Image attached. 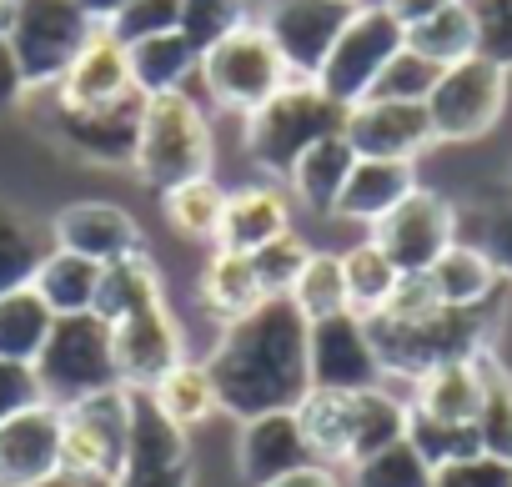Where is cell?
I'll use <instances>...</instances> for the list:
<instances>
[{
	"label": "cell",
	"mask_w": 512,
	"mask_h": 487,
	"mask_svg": "<svg viewBox=\"0 0 512 487\" xmlns=\"http://www.w3.org/2000/svg\"><path fill=\"white\" fill-rule=\"evenodd\" d=\"M352 166H357V151H352V141L337 131V136H322L317 146H307V151L297 156V166L287 171V186H292V196H297L307 211L332 216L337 201H342V186H347Z\"/></svg>",
	"instance_id": "cell-25"
},
{
	"label": "cell",
	"mask_w": 512,
	"mask_h": 487,
	"mask_svg": "<svg viewBox=\"0 0 512 487\" xmlns=\"http://www.w3.org/2000/svg\"><path fill=\"white\" fill-rule=\"evenodd\" d=\"M437 66L432 61H422L417 51H397L392 61H387V71L377 76V86H372V96L367 101H427L432 96V86H437Z\"/></svg>",
	"instance_id": "cell-44"
},
{
	"label": "cell",
	"mask_w": 512,
	"mask_h": 487,
	"mask_svg": "<svg viewBox=\"0 0 512 487\" xmlns=\"http://www.w3.org/2000/svg\"><path fill=\"white\" fill-rule=\"evenodd\" d=\"M412 191H417V161H367V156H357V166H352V176H347L342 201H337L332 216L377 226Z\"/></svg>",
	"instance_id": "cell-24"
},
{
	"label": "cell",
	"mask_w": 512,
	"mask_h": 487,
	"mask_svg": "<svg viewBox=\"0 0 512 487\" xmlns=\"http://www.w3.org/2000/svg\"><path fill=\"white\" fill-rule=\"evenodd\" d=\"M477 367H482V412H477L482 452L512 462V372L502 367V357L492 347L477 352Z\"/></svg>",
	"instance_id": "cell-35"
},
{
	"label": "cell",
	"mask_w": 512,
	"mask_h": 487,
	"mask_svg": "<svg viewBox=\"0 0 512 487\" xmlns=\"http://www.w3.org/2000/svg\"><path fill=\"white\" fill-rule=\"evenodd\" d=\"M141 111L146 96H126L116 106H96V111H61L56 106V136L96 166H131L136 161V141H141Z\"/></svg>",
	"instance_id": "cell-18"
},
{
	"label": "cell",
	"mask_w": 512,
	"mask_h": 487,
	"mask_svg": "<svg viewBox=\"0 0 512 487\" xmlns=\"http://www.w3.org/2000/svg\"><path fill=\"white\" fill-rule=\"evenodd\" d=\"M126 96H136L131 56H126V46L106 26H96V36L86 41V51L56 81V106L61 111H96V106H116Z\"/></svg>",
	"instance_id": "cell-20"
},
{
	"label": "cell",
	"mask_w": 512,
	"mask_h": 487,
	"mask_svg": "<svg viewBox=\"0 0 512 487\" xmlns=\"http://www.w3.org/2000/svg\"><path fill=\"white\" fill-rule=\"evenodd\" d=\"M56 327V312L36 297V287L6 292L0 297V362H26L36 367L46 337Z\"/></svg>",
	"instance_id": "cell-33"
},
{
	"label": "cell",
	"mask_w": 512,
	"mask_h": 487,
	"mask_svg": "<svg viewBox=\"0 0 512 487\" xmlns=\"http://www.w3.org/2000/svg\"><path fill=\"white\" fill-rule=\"evenodd\" d=\"M81 6H86V16H91L96 26H106V21H111L121 6H131V0H81Z\"/></svg>",
	"instance_id": "cell-55"
},
{
	"label": "cell",
	"mask_w": 512,
	"mask_h": 487,
	"mask_svg": "<svg viewBox=\"0 0 512 487\" xmlns=\"http://www.w3.org/2000/svg\"><path fill=\"white\" fill-rule=\"evenodd\" d=\"M367 332H372V347H377V362L387 377H422L442 362H467L477 352H487V337H492V317L482 312H452V307H437L432 317H367Z\"/></svg>",
	"instance_id": "cell-4"
},
{
	"label": "cell",
	"mask_w": 512,
	"mask_h": 487,
	"mask_svg": "<svg viewBox=\"0 0 512 487\" xmlns=\"http://www.w3.org/2000/svg\"><path fill=\"white\" fill-rule=\"evenodd\" d=\"M352 16H357V0H272L262 26L277 41L287 71L297 81H317Z\"/></svg>",
	"instance_id": "cell-13"
},
{
	"label": "cell",
	"mask_w": 512,
	"mask_h": 487,
	"mask_svg": "<svg viewBox=\"0 0 512 487\" xmlns=\"http://www.w3.org/2000/svg\"><path fill=\"white\" fill-rule=\"evenodd\" d=\"M161 211H166V221H171L176 236H186V241H216L221 236V216H226V186L216 176L181 181V186L161 191Z\"/></svg>",
	"instance_id": "cell-34"
},
{
	"label": "cell",
	"mask_w": 512,
	"mask_h": 487,
	"mask_svg": "<svg viewBox=\"0 0 512 487\" xmlns=\"http://www.w3.org/2000/svg\"><path fill=\"white\" fill-rule=\"evenodd\" d=\"M407 412L432 417V422H452V427H477V412H482V367H477V357L442 362V367L422 372L412 382Z\"/></svg>",
	"instance_id": "cell-23"
},
{
	"label": "cell",
	"mask_w": 512,
	"mask_h": 487,
	"mask_svg": "<svg viewBox=\"0 0 512 487\" xmlns=\"http://www.w3.org/2000/svg\"><path fill=\"white\" fill-rule=\"evenodd\" d=\"M357 6H382V0H357Z\"/></svg>",
	"instance_id": "cell-57"
},
{
	"label": "cell",
	"mask_w": 512,
	"mask_h": 487,
	"mask_svg": "<svg viewBox=\"0 0 512 487\" xmlns=\"http://www.w3.org/2000/svg\"><path fill=\"white\" fill-rule=\"evenodd\" d=\"M111 347H116V372H121V387L131 392H146L156 387L186 352H181V327L176 317L166 312V302H151L131 317H121L111 327Z\"/></svg>",
	"instance_id": "cell-17"
},
{
	"label": "cell",
	"mask_w": 512,
	"mask_h": 487,
	"mask_svg": "<svg viewBox=\"0 0 512 487\" xmlns=\"http://www.w3.org/2000/svg\"><path fill=\"white\" fill-rule=\"evenodd\" d=\"M267 487H347L332 467H322V462H307V467H297V472H287V477H277V482H267Z\"/></svg>",
	"instance_id": "cell-53"
},
{
	"label": "cell",
	"mask_w": 512,
	"mask_h": 487,
	"mask_svg": "<svg viewBox=\"0 0 512 487\" xmlns=\"http://www.w3.org/2000/svg\"><path fill=\"white\" fill-rule=\"evenodd\" d=\"M126 56H131V81H136L141 96L186 91V81H191L196 66H201V51H196L181 31H171V36H151V41L131 46Z\"/></svg>",
	"instance_id": "cell-32"
},
{
	"label": "cell",
	"mask_w": 512,
	"mask_h": 487,
	"mask_svg": "<svg viewBox=\"0 0 512 487\" xmlns=\"http://www.w3.org/2000/svg\"><path fill=\"white\" fill-rule=\"evenodd\" d=\"M96 36V21L86 16L81 0H21L11 51L26 71L31 91H56V81L71 71V61Z\"/></svg>",
	"instance_id": "cell-8"
},
{
	"label": "cell",
	"mask_w": 512,
	"mask_h": 487,
	"mask_svg": "<svg viewBox=\"0 0 512 487\" xmlns=\"http://www.w3.org/2000/svg\"><path fill=\"white\" fill-rule=\"evenodd\" d=\"M342 277H347V312L367 322L392 302V287H397L402 272L372 247V241H362V247L342 252Z\"/></svg>",
	"instance_id": "cell-36"
},
{
	"label": "cell",
	"mask_w": 512,
	"mask_h": 487,
	"mask_svg": "<svg viewBox=\"0 0 512 487\" xmlns=\"http://www.w3.org/2000/svg\"><path fill=\"white\" fill-rule=\"evenodd\" d=\"M31 287H36V297H41L56 317H81V312H91V307H96L101 267H96V262H86V257H76V252L51 247V252H46V262L36 267Z\"/></svg>",
	"instance_id": "cell-31"
},
{
	"label": "cell",
	"mask_w": 512,
	"mask_h": 487,
	"mask_svg": "<svg viewBox=\"0 0 512 487\" xmlns=\"http://www.w3.org/2000/svg\"><path fill=\"white\" fill-rule=\"evenodd\" d=\"M347 487H432V467L402 437V442H392V447L352 462L347 467Z\"/></svg>",
	"instance_id": "cell-39"
},
{
	"label": "cell",
	"mask_w": 512,
	"mask_h": 487,
	"mask_svg": "<svg viewBox=\"0 0 512 487\" xmlns=\"http://www.w3.org/2000/svg\"><path fill=\"white\" fill-rule=\"evenodd\" d=\"M402 26L382 11V6H357V16L347 21V31L337 36L327 66L317 71V86L337 101V106H357L372 96L377 76L387 71V61L402 51Z\"/></svg>",
	"instance_id": "cell-11"
},
{
	"label": "cell",
	"mask_w": 512,
	"mask_h": 487,
	"mask_svg": "<svg viewBox=\"0 0 512 487\" xmlns=\"http://www.w3.org/2000/svg\"><path fill=\"white\" fill-rule=\"evenodd\" d=\"M196 482V462H126L116 487H191Z\"/></svg>",
	"instance_id": "cell-50"
},
{
	"label": "cell",
	"mask_w": 512,
	"mask_h": 487,
	"mask_svg": "<svg viewBox=\"0 0 512 487\" xmlns=\"http://www.w3.org/2000/svg\"><path fill=\"white\" fill-rule=\"evenodd\" d=\"M372 247L397 267V272H427L452 241H457V206L427 186H417L402 206H392L372 226Z\"/></svg>",
	"instance_id": "cell-12"
},
{
	"label": "cell",
	"mask_w": 512,
	"mask_h": 487,
	"mask_svg": "<svg viewBox=\"0 0 512 487\" xmlns=\"http://www.w3.org/2000/svg\"><path fill=\"white\" fill-rule=\"evenodd\" d=\"M507 106V66H497L492 56H472L457 61L437 76L432 96H427V116H432V136L437 141H482Z\"/></svg>",
	"instance_id": "cell-10"
},
{
	"label": "cell",
	"mask_w": 512,
	"mask_h": 487,
	"mask_svg": "<svg viewBox=\"0 0 512 487\" xmlns=\"http://www.w3.org/2000/svg\"><path fill=\"white\" fill-rule=\"evenodd\" d=\"M206 96L221 106V111H236V116H251L262 111L287 81H297L277 51V41L267 36L262 21H246L236 26L231 36H221L216 46L201 51V66H196Z\"/></svg>",
	"instance_id": "cell-6"
},
{
	"label": "cell",
	"mask_w": 512,
	"mask_h": 487,
	"mask_svg": "<svg viewBox=\"0 0 512 487\" xmlns=\"http://www.w3.org/2000/svg\"><path fill=\"white\" fill-rule=\"evenodd\" d=\"M297 427L307 437L312 462L352 467V462H362V457L407 437V402L392 397L387 387H367V392L312 387L297 407Z\"/></svg>",
	"instance_id": "cell-2"
},
{
	"label": "cell",
	"mask_w": 512,
	"mask_h": 487,
	"mask_svg": "<svg viewBox=\"0 0 512 487\" xmlns=\"http://www.w3.org/2000/svg\"><path fill=\"white\" fill-rule=\"evenodd\" d=\"M151 302H166L161 297V267L151 252H136V257H121L111 267H101V287H96V317L106 327H116L121 317L151 307Z\"/></svg>",
	"instance_id": "cell-30"
},
{
	"label": "cell",
	"mask_w": 512,
	"mask_h": 487,
	"mask_svg": "<svg viewBox=\"0 0 512 487\" xmlns=\"http://www.w3.org/2000/svg\"><path fill=\"white\" fill-rule=\"evenodd\" d=\"M211 161H216L211 121H206V111L191 101V91L146 96L141 141H136L131 171H136L151 191H171V186H181V181L211 176Z\"/></svg>",
	"instance_id": "cell-3"
},
{
	"label": "cell",
	"mask_w": 512,
	"mask_h": 487,
	"mask_svg": "<svg viewBox=\"0 0 512 487\" xmlns=\"http://www.w3.org/2000/svg\"><path fill=\"white\" fill-rule=\"evenodd\" d=\"M51 247L76 252L96 267H111L121 257L146 252V241H141V226L126 206H116V201H71L51 216Z\"/></svg>",
	"instance_id": "cell-16"
},
{
	"label": "cell",
	"mask_w": 512,
	"mask_h": 487,
	"mask_svg": "<svg viewBox=\"0 0 512 487\" xmlns=\"http://www.w3.org/2000/svg\"><path fill=\"white\" fill-rule=\"evenodd\" d=\"M131 447V387H111L61 407V472L121 477Z\"/></svg>",
	"instance_id": "cell-9"
},
{
	"label": "cell",
	"mask_w": 512,
	"mask_h": 487,
	"mask_svg": "<svg viewBox=\"0 0 512 487\" xmlns=\"http://www.w3.org/2000/svg\"><path fill=\"white\" fill-rule=\"evenodd\" d=\"M282 231H292V206L277 181H251V186L226 191V216H221V236H216L221 252L251 257L267 241H277Z\"/></svg>",
	"instance_id": "cell-22"
},
{
	"label": "cell",
	"mask_w": 512,
	"mask_h": 487,
	"mask_svg": "<svg viewBox=\"0 0 512 487\" xmlns=\"http://www.w3.org/2000/svg\"><path fill=\"white\" fill-rule=\"evenodd\" d=\"M16 6L21 0H0V41H11V31H16Z\"/></svg>",
	"instance_id": "cell-56"
},
{
	"label": "cell",
	"mask_w": 512,
	"mask_h": 487,
	"mask_svg": "<svg viewBox=\"0 0 512 487\" xmlns=\"http://www.w3.org/2000/svg\"><path fill=\"white\" fill-rule=\"evenodd\" d=\"M312 322L292 307V297H267L251 317L226 322L206 367L221 397V412L236 422L267 417V412H297L312 392Z\"/></svg>",
	"instance_id": "cell-1"
},
{
	"label": "cell",
	"mask_w": 512,
	"mask_h": 487,
	"mask_svg": "<svg viewBox=\"0 0 512 487\" xmlns=\"http://www.w3.org/2000/svg\"><path fill=\"white\" fill-rule=\"evenodd\" d=\"M407 51H417L422 61H432L437 71L457 66V61H472L482 51V31H477V11H472V0H452L447 11L417 21L402 31Z\"/></svg>",
	"instance_id": "cell-27"
},
{
	"label": "cell",
	"mask_w": 512,
	"mask_h": 487,
	"mask_svg": "<svg viewBox=\"0 0 512 487\" xmlns=\"http://www.w3.org/2000/svg\"><path fill=\"white\" fill-rule=\"evenodd\" d=\"M106 31L126 51L141 46V41H151V36H171V31H181V0H131V6H121L106 21Z\"/></svg>",
	"instance_id": "cell-42"
},
{
	"label": "cell",
	"mask_w": 512,
	"mask_h": 487,
	"mask_svg": "<svg viewBox=\"0 0 512 487\" xmlns=\"http://www.w3.org/2000/svg\"><path fill=\"white\" fill-rule=\"evenodd\" d=\"M307 357H312V387H327V392H367V387H382L387 377L367 322L352 312L312 322Z\"/></svg>",
	"instance_id": "cell-15"
},
{
	"label": "cell",
	"mask_w": 512,
	"mask_h": 487,
	"mask_svg": "<svg viewBox=\"0 0 512 487\" xmlns=\"http://www.w3.org/2000/svg\"><path fill=\"white\" fill-rule=\"evenodd\" d=\"M26 96H31V86H26V71H21V61H16L11 41H0V116H6V111H16Z\"/></svg>",
	"instance_id": "cell-51"
},
{
	"label": "cell",
	"mask_w": 512,
	"mask_h": 487,
	"mask_svg": "<svg viewBox=\"0 0 512 487\" xmlns=\"http://www.w3.org/2000/svg\"><path fill=\"white\" fill-rule=\"evenodd\" d=\"M146 397H151L156 412H161L171 427H181L186 437H191V427H201V422H211V417L221 412L211 367H206V362H191V357H181L156 387H146Z\"/></svg>",
	"instance_id": "cell-28"
},
{
	"label": "cell",
	"mask_w": 512,
	"mask_h": 487,
	"mask_svg": "<svg viewBox=\"0 0 512 487\" xmlns=\"http://www.w3.org/2000/svg\"><path fill=\"white\" fill-rule=\"evenodd\" d=\"M442 302H437V292H432V277L427 272H402L397 277V287H392V302L377 312V317H402V322H412V317H432Z\"/></svg>",
	"instance_id": "cell-49"
},
{
	"label": "cell",
	"mask_w": 512,
	"mask_h": 487,
	"mask_svg": "<svg viewBox=\"0 0 512 487\" xmlns=\"http://www.w3.org/2000/svg\"><path fill=\"white\" fill-rule=\"evenodd\" d=\"M307 262H312V247L297 231H282L277 241H267L262 252H251V267H256V277H262L267 297H292V287H297Z\"/></svg>",
	"instance_id": "cell-41"
},
{
	"label": "cell",
	"mask_w": 512,
	"mask_h": 487,
	"mask_svg": "<svg viewBox=\"0 0 512 487\" xmlns=\"http://www.w3.org/2000/svg\"><path fill=\"white\" fill-rule=\"evenodd\" d=\"M201 302L226 327V322H241V317H251L256 307H262L267 302V287H262V277H256L251 257L216 247L211 262H206V272H201Z\"/></svg>",
	"instance_id": "cell-29"
},
{
	"label": "cell",
	"mask_w": 512,
	"mask_h": 487,
	"mask_svg": "<svg viewBox=\"0 0 512 487\" xmlns=\"http://www.w3.org/2000/svg\"><path fill=\"white\" fill-rule=\"evenodd\" d=\"M477 31H482V56L512 71V0H472Z\"/></svg>",
	"instance_id": "cell-47"
},
{
	"label": "cell",
	"mask_w": 512,
	"mask_h": 487,
	"mask_svg": "<svg viewBox=\"0 0 512 487\" xmlns=\"http://www.w3.org/2000/svg\"><path fill=\"white\" fill-rule=\"evenodd\" d=\"M427 277H432L437 302L452 307V312H482L487 297L502 287V272L492 267V257L482 247H472V241H462V236L427 267Z\"/></svg>",
	"instance_id": "cell-26"
},
{
	"label": "cell",
	"mask_w": 512,
	"mask_h": 487,
	"mask_svg": "<svg viewBox=\"0 0 512 487\" xmlns=\"http://www.w3.org/2000/svg\"><path fill=\"white\" fill-rule=\"evenodd\" d=\"M452 0H382V11L407 31V26H417V21H427V16H437V11H447Z\"/></svg>",
	"instance_id": "cell-52"
},
{
	"label": "cell",
	"mask_w": 512,
	"mask_h": 487,
	"mask_svg": "<svg viewBox=\"0 0 512 487\" xmlns=\"http://www.w3.org/2000/svg\"><path fill=\"white\" fill-rule=\"evenodd\" d=\"M46 252H51V247L31 231V221H21L16 211L0 206V297L31 287V277H36V267L46 262Z\"/></svg>",
	"instance_id": "cell-38"
},
{
	"label": "cell",
	"mask_w": 512,
	"mask_h": 487,
	"mask_svg": "<svg viewBox=\"0 0 512 487\" xmlns=\"http://www.w3.org/2000/svg\"><path fill=\"white\" fill-rule=\"evenodd\" d=\"M36 382H41V392H46L51 407H71L81 397H96V392L121 387L111 327L96 312L56 317V327H51L41 357H36Z\"/></svg>",
	"instance_id": "cell-7"
},
{
	"label": "cell",
	"mask_w": 512,
	"mask_h": 487,
	"mask_svg": "<svg viewBox=\"0 0 512 487\" xmlns=\"http://www.w3.org/2000/svg\"><path fill=\"white\" fill-rule=\"evenodd\" d=\"M246 0H181V36L206 51L221 36H231L236 26H246Z\"/></svg>",
	"instance_id": "cell-43"
},
{
	"label": "cell",
	"mask_w": 512,
	"mask_h": 487,
	"mask_svg": "<svg viewBox=\"0 0 512 487\" xmlns=\"http://www.w3.org/2000/svg\"><path fill=\"white\" fill-rule=\"evenodd\" d=\"M312 452H307V437L297 427V412H267V417H251L241 422V437H236V467L251 487H267L297 467H307Z\"/></svg>",
	"instance_id": "cell-21"
},
{
	"label": "cell",
	"mask_w": 512,
	"mask_h": 487,
	"mask_svg": "<svg viewBox=\"0 0 512 487\" xmlns=\"http://www.w3.org/2000/svg\"><path fill=\"white\" fill-rule=\"evenodd\" d=\"M292 307L307 322H327L347 312V277H342V257L332 252H312V262L302 267L297 287H292Z\"/></svg>",
	"instance_id": "cell-37"
},
{
	"label": "cell",
	"mask_w": 512,
	"mask_h": 487,
	"mask_svg": "<svg viewBox=\"0 0 512 487\" xmlns=\"http://www.w3.org/2000/svg\"><path fill=\"white\" fill-rule=\"evenodd\" d=\"M342 126H347V106H337L317 81H287L262 111L246 116V151L262 171L287 181L297 156L322 136H337Z\"/></svg>",
	"instance_id": "cell-5"
},
{
	"label": "cell",
	"mask_w": 512,
	"mask_h": 487,
	"mask_svg": "<svg viewBox=\"0 0 512 487\" xmlns=\"http://www.w3.org/2000/svg\"><path fill=\"white\" fill-rule=\"evenodd\" d=\"M432 487H512V462L492 452H472L432 472Z\"/></svg>",
	"instance_id": "cell-46"
},
{
	"label": "cell",
	"mask_w": 512,
	"mask_h": 487,
	"mask_svg": "<svg viewBox=\"0 0 512 487\" xmlns=\"http://www.w3.org/2000/svg\"><path fill=\"white\" fill-rule=\"evenodd\" d=\"M342 136L367 161H417L437 146L427 101H357L347 106Z\"/></svg>",
	"instance_id": "cell-14"
},
{
	"label": "cell",
	"mask_w": 512,
	"mask_h": 487,
	"mask_svg": "<svg viewBox=\"0 0 512 487\" xmlns=\"http://www.w3.org/2000/svg\"><path fill=\"white\" fill-rule=\"evenodd\" d=\"M36 402H46V392H41V382H36V367H26V362H0V422L21 417V412L36 407Z\"/></svg>",
	"instance_id": "cell-48"
},
{
	"label": "cell",
	"mask_w": 512,
	"mask_h": 487,
	"mask_svg": "<svg viewBox=\"0 0 512 487\" xmlns=\"http://www.w3.org/2000/svg\"><path fill=\"white\" fill-rule=\"evenodd\" d=\"M472 231H477L472 247H482L502 272V282H512V196H492L487 206H477Z\"/></svg>",
	"instance_id": "cell-45"
},
{
	"label": "cell",
	"mask_w": 512,
	"mask_h": 487,
	"mask_svg": "<svg viewBox=\"0 0 512 487\" xmlns=\"http://www.w3.org/2000/svg\"><path fill=\"white\" fill-rule=\"evenodd\" d=\"M407 442L417 447V457L432 472L447 467V462H462V457L482 452L477 427H452V422H432V417H417V412H407Z\"/></svg>",
	"instance_id": "cell-40"
},
{
	"label": "cell",
	"mask_w": 512,
	"mask_h": 487,
	"mask_svg": "<svg viewBox=\"0 0 512 487\" xmlns=\"http://www.w3.org/2000/svg\"><path fill=\"white\" fill-rule=\"evenodd\" d=\"M61 472V407L36 402L0 422V487H41Z\"/></svg>",
	"instance_id": "cell-19"
},
{
	"label": "cell",
	"mask_w": 512,
	"mask_h": 487,
	"mask_svg": "<svg viewBox=\"0 0 512 487\" xmlns=\"http://www.w3.org/2000/svg\"><path fill=\"white\" fill-rule=\"evenodd\" d=\"M41 487H116L111 477H81V472H56V477H46Z\"/></svg>",
	"instance_id": "cell-54"
}]
</instances>
